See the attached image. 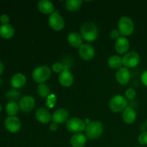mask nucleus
Listing matches in <instances>:
<instances>
[{
	"instance_id": "obj_2",
	"label": "nucleus",
	"mask_w": 147,
	"mask_h": 147,
	"mask_svg": "<svg viewBox=\"0 0 147 147\" xmlns=\"http://www.w3.org/2000/svg\"><path fill=\"white\" fill-rule=\"evenodd\" d=\"M51 74V68L49 66L40 65L34 69L32 76L36 83L42 84L50 78Z\"/></svg>"
},
{
	"instance_id": "obj_35",
	"label": "nucleus",
	"mask_w": 147,
	"mask_h": 147,
	"mask_svg": "<svg viewBox=\"0 0 147 147\" xmlns=\"http://www.w3.org/2000/svg\"><path fill=\"white\" fill-rule=\"evenodd\" d=\"M50 129L52 131H56L58 129V126H57V123H52L50 126Z\"/></svg>"
},
{
	"instance_id": "obj_17",
	"label": "nucleus",
	"mask_w": 147,
	"mask_h": 147,
	"mask_svg": "<svg viewBox=\"0 0 147 147\" xmlns=\"http://www.w3.org/2000/svg\"><path fill=\"white\" fill-rule=\"evenodd\" d=\"M26 81H27V78L25 76L21 73H17L11 77L10 83L14 89H18L24 86V85L26 84Z\"/></svg>"
},
{
	"instance_id": "obj_25",
	"label": "nucleus",
	"mask_w": 147,
	"mask_h": 147,
	"mask_svg": "<svg viewBox=\"0 0 147 147\" xmlns=\"http://www.w3.org/2000/svg\"><path fill=\"white\" fill-rule=\"evenodd\" d=\"M82 3L81 0H67L65 1V8L69 11H78L81 7Z\"/></svg>"
},
{
	"instance_id": "obj_26",
	"label": "nucleus",
	"mask_w": 147,
	"mask_h": 147,
	"mask_svg": "<svg viewBox=\"0 0 147 147\" xmlns=\"http://www.w3.org/2000/svg\"><path fill=\"white\" fill-rule=\"evenodd\" d=\"M37 92L39 96L42 98H47V96L50 95V89L47 84L42 83V84H39V86H37Z\"/></svg>"
},
{
	"instance_id": "obj_32",
	"label": "nucleus",
	"mask_w": 147,
	"mask_h": 147,
	"mask_svg": "<svg viewBox=\"0 0 147 147\" xmlns=\"http://www.w3.org/2000/svg\"><path fill=\"white\" fill-rule=\"evenodd\" d=\"M120 35H121V33H120V32H119V30H116V29H114V30H112L110 33L111 38H112L113 40H117L120 37Z\"/></svg>"
},
{
	"instance_id": "obj_19",
	"label": "nucleus",
	"mask_w": 147,
	"mask_h": 147,
	"mask_svg": "<svg viewBox=\"0 0 147 147\" xmlns=\"http://www.w3.org/2000/svg\"><path fill=\"white\" fill-rule=\"evenodd\" d=\"M122 119L125 123L128 124L133 123L136 119V113L134 109L131 107H126L123 111L122 113Z\"/></svg>"
},
{
	"instance_id": "obj_29",
	"label": "nucleus",
	"mask_w": 147,
	"mask_h": 147,
	"mask_svg": "<svg viewBox=\"0 0 147 147\" xmlns=\"http://www.w3.org/2000/svg\"><path fill=\"white\" fill-rule=\"evenodd\" d=\"M67 68H68L67 66L62 64L61 63H55L53 65V67H52L53 71L56 73H61L63 70Z\"/></svg>"
},
{
	"instance_id": "obj_39",
	"label": "nucleus",
	"mask_w": 147,
	"mask_h": 147,
	"mask_svg": "<svg viewBox=\"0 0 147 147\" xmlns=\"http://www.w3.org/2000/svg\"><path fill=\"white\" fill-rule=\"evenodd\" d=\"M146 128H147V119H146Z\"/></svg>"
},
{
	"instance_id": "obj_21",
	"label": "nucleus",
	"mask_w": 147,
	"mask_h": 147,
	"mask_svg": "<svg viewBox=\"0 0 147 147\" xmlns=\"http://www.w3.org/2000/svg\"><path fill=\"white\" fill-rule=\"evenodd\" d=\"M68 43L73 47H80L83 45V37L79 33L73 32L67 36Z\"/></svg>"
},
{
	"instance_id": "obj_20",
	"label": "nucleus",
	"mask_w": 147,
	"mask_h": 147,
	"mask_svg": "<svg viewBox=\"0 0 147 147\" xmlns=\"http://www.w3.org/2000/svg\"><path fill=\"white\" fill-rule=\"evenodd\" d=\"M86 142V136L81 133L74 134L70 139V144L73 147H84Z\"/></svg>"
},
{
	"instance_id": "obj_14",
	"label": "nucleus",
	"mask_w": 147,
	"mask_h": 147,
	"mask_svg": "<svg viewBox=\"0 0 147 147\" xmlns=\"http://www.w3.org/2000/svg\"><path fill=\"white\" fill-rule=\"evenodd\" d=\"M58 80L60 85L63 87H70L74 82V76L68 68H67L60 73Z\"/></svg>"
},
{
	"instance_id": "obj_13",
	"label": "nucleus",
	"mask_w": 147,
	"mask_h": 147,
	"mask_svg": "<svg viewBox=\"0 0 147 147\" xmlns=\"http://www.w3.org/2000/svg\"><path fill=\"white\" fill-rule=\"evenodd\" d=\"M131 78V75L127 67H120L119 69H118L116 73V80L118 83L121 85L127 84L130 81Z\"/></svg>"
},
{
	"instance_id": "obj_18",
	"label": "nucleus",
	"mask_w": 147,
	"mask_h": 147,
	"mask_svg": "<svg viewBox=\"0 0 147 147\" xmlns=\"http://www.w3.org/2000/svg\"><path fill=\"white\" fill-rule=\"evenodd\" d=\"M37 8L41 13L45 14H51L55 11V6L53 2L47 0H42L37 4Z\"/></svg>"
},
{
	"instance_id": "obj_27",
	"label": "nucleus",
	"mask_w": 147,
	"mask_h": 147,
	"mask_svg": "<svg viewBox=\"0 0 147 147\" xmlns=\"http://www.w3.org/2000/svg\"><path fill=\"white\" fill-rule=\"evenodd\" d=\"M20 93L17 89H11L6 93V98L9 101H15L20 98Z\"/></svg>"
},
{
	"instance_id": "obj_1",
	"label": "nucleus",
	"mask_w": 147,
	"mask_h": 147,
	"mask_svg": "<svg viewBox=\"0 0 147 147\" xmlns=\"http://www.w3.org/2000/svg\"><path fill=\"white\" fill-rule=\"evenodd\" d=\"M80 34L85 40L88 42H93L97 39L98 31L94 23L91 22H86L82 25Z\"/></svg>"
},
{
	"instance_id": "obj_40",
	"label": "nucleus",
	"mask_w": 147,
	"mask_h": 147,
	"mask_svg": "<svg viewBox=\"0 0 147 147\" xmlns=\"http://www.w3.org/2000/svg\"><path fill=\"white\" fill-rule=\"evenodd\" d=\"M135 147H140V146H135Z\"/></svg>"
},
{
	"instance_id": "obj_23",
	"label": "nucleus",
	"mask_w": 147,
	"mask_h": 147,
	"mask_svg": "<svg viewBox=\"0 0 147 147\" xmlns=\"http://www.w3.org/2000/svg\"><path fill=\"white\" fill-rule=\"evenodd\" d=\"M108 64H109V67L111 68L119 69L120 67H121V65H123V61L120 56L114 55L109 57V60H108Z\"/></svg>"
},
{
	"instance_id": "obj_7",
	"label": "nucleus",
	"mask_w": 147,
	"mask_h": 147,
	"mask_svg": "<svg viewBox=\"0 0 147 147\" xmlns=\"http://www.w3.org/2000/svg\"><path fill=\"white\" fill-rule=\"evenodd\" d=\"M50 27L55 31H60L65 27V20L58 12H53L48 18Z\"/></svg>"
},
{
	"instance_id": "obj_33",
	"label": "nucleus",
	"mask_w": 147,
	"mask_h": 147,
	"mask_svg": "<svg viewBox=\"0 0 147 147\" xmlns=\"http://www.w3.org/2000/svg\"><path fill=\"white\" fill-rule=\"evenodd\" d=\"M9 17L7 14H2V15L0 17V22L2 24H9Z\"/></svg>"
},
{
	"instance_id": "obj_8",
	"label": "nucleus",
	"mask_w": 147,
	"mask_h": 147,
	"mask_svg": "<svg viewBox=\"0 0 147 147\" xmlns=\"http://www.w3.org/2000/svg\"><path fill=\"white\" fill-rule=\"evenodd\" d=\"M122 61H123V65L125 67L132 68V67H134L138 65L139 61H140V57L136 52H128L123 57Z\"/></svg>"
},
{
	"instance_id": "obj_31",
	"label": "nucleus",
	"mask_w": 147,
	"mask_h": 147,
	"mask_svg": "<svg viewBox=\"0 0 147 147\" xmlns=\"http://www.w3.org/2000/svg\"><path fill=\"white\" fill-rule=\"evenodd\" d=\"M138 142L141 145L146 146L147 145V131H143L138 137Z\"/></svg>"
},
{
	"instance_id": "obj_4",
	"label": "nucleus",
	"mask_w": 147,
	"mask_h": 147,
	"mask_svg": "<svg viewBox=\"0 0 147 147\" xmlns=\"http://www.w3.org/2000/svg\"><path fill=\"white\" fill-rule=\"evenodd\" d=\"M118 27L121 34L123 36H129L134 31V24L130 17H122L119 20Z\"/></svg>"
},
{
	"instance_id": "obj_6",
	"label": "nucleus",
	"mask_w": 147,
	"mask_h": 147,
	"mask_svg": "<svg viewBox=\"0 0 147 147\" xmlns=\"http://www.w3.org/2000/svg\"><path fill=\"white\" fill-rule=\"evenodd\" d=\"M87 125L85 121L79 118H71L66 122V129L73 134H78L86 130Z\"/></svg>"
},
{
	"instance_id": "obj_12",
	"label": "nucleus",
	"mask_w": 147,
	"mask_h": 147,
	"mask_svg": "<svg viewBox=\"0 0 147 147\" xmlns=\"http://www.w3.org/2000/svg\"><path fill=\"white\" fill-rule=\"evenodd\" d=\"M69 119V113L66 109H58L52 114V121L53 123L57 124H62V123L67 122Z\"/></svg>"
},
{
	"instance_id": "obj_3",
	"label": "nucleus",
	"mask_w": 147,
	"mask_h": 147,
	"mask_svg": "<svg viewBox=\"0 0 147 147\" xmlns=\"http://www.w3.org/2000/svg\"><path fill=\"white\" fill-rule=\"evenodd\" d=\"M103 131V126L101 122L98 121H93L90 124L87 125L86 128V134L88 139L94 140L101 136Z\"/></svg>"
},
{
	"instance_id": "obj_5",
	"label": "nucleus",
	"mask_w": 147,
	"mask_h": 147,
	"mask_svg": "<svg viewBox=\"0 0 147 147\" xmlns=\"http://www.w3.org/2000/svg\"><path fill=\"white\" fill-rule=\"evenodd\" d=\"M128 102L125 97L121 95H116L111 98L109 101L110 109L114 113L122 111L127 107Z\"/></svg>"
},
{
	"instance_id": "obj_11",
	"label": "nucleus",
	"mask_w": 147,
	"mask_h": 147,
	"mask_svg": "<svg viewBox=\"0 0 147 147\" xmlns=\"http://www.w3.org/2000/svg\"><path fill=\"white\" fill-rule=\"evenodd\" d=\"M20 109L23 112H30L34 109L35 106V100L31 96H25L20 99L19 102Z\"/></svg>"
},
{
	"instance_id": "obj_36",
	"label": "nucleus",
	"mask_w": 147,
	"mask_h": 147,
	"mask_svg": "<svg viewBox=\"0 0 147 147\" xmlns=\"http://www.w3.org/2000/svg\"><path fill=\"white\" fill-rule=\"evenodd\" d=\"M4 65H3L2 62L0 61V76H1V75L3 73V72H4Z\"/></svg>"
},
{
	"instance_id": "obj_16",
	"label": "nucleus",
	"mask_w": 147,
	"mask_h": 147,
	"mask_svg": "<svg viewBox=\"0 0 147 147\" xmlns=\"http://www.w3.org/2000/svg\"><path fill=\"white\" fill-rule=\"evenodd\" d=\"M35 117L36 119L42 123H48L52 120L50 112L44 108H40L36 111Z\"/></svg>"
},
{
	"instance_id": "obj_37",
	"label": "nucleus",
	"mask_w": 147,
	"mask_h": 147,
	"mask_svg": "<svg viewBox=\"0 0 147 147\" xmlns=\"http://www.w3.org/2000/svg\"><path fill=\"white\" fill-rule=\"evenodd\" d=\"M90 122L91 121H89V119H86V121H85V123H86V124L88 125V124H90Z\"/></svg>"
},
{
	"instance_id": "obj_9",
	"label": "nucleus",
	"mask_w": 147,
	"mask_h": 147,
	"mask_svg": "<svg viewBox=\"0 0 147 147\" xmlns=\"http://www.w3.org/2000/svg\"><path fill=\"white\" fill-rule=\"evenodd\" d=\"M4 126L8 131L17 133L22 128V123L17 116H8L4 121Z\"/></svg>"
},
{
	"instance_id": "obj_38",
	"label": "nucleus",
	"mask_w": 147,
	"mask_h": 147,
	"mask_svg": "<svg viewBox=\"0 0 147 147\" xmlns=\"http://www.w3.org/2000/svg\"><path fill=\"white\" fill-rule=\"evenodd\" d=\"M1 110H2V107H1V105L0 104V113H1Z\"/></svg>"
},
{
	"instance_id": "obj_15",
	"label": "nucleus",
	"mask_w": 147,
	"mask_h": 147,
	"mask_svg": "<svg viewBox=\"0 0 147 147\" xmlns=\"http://www.w3.org/2000/svg\"><path fill=\"white\" fill-rule=\"evenodd\" d=\"M130 43L129 40L125 37H120L115 43V50L119 54H126L128 53Z\"/></svg>"
},
{
	"instance_id": "obj_28",
	"label": "nucleus",
	"mask_w": 147,
	"mask_h": 147,
	"mask_svg": "<svg viewBox=\"0 0 147 147\" xmlns=\"http://www.w3.org/2000/svg\"><path fill=\"white\" fill-rule=\"evenodd\" d=\"M56 101H57V97L55 94H50L46 98L45 101V106L46 107L49 108V109H52L55 105Z\"/></svg>"
},
{
	"instance_id": "obj_24",
	"label": "nucleus",
	"mask_w": 147,
	"mask_h": 147,
	"mask_svg": "<svg viewBox=\"0 0 147 147\" xmlns=\"http://www.w3.org/2000/svg\"><path fill=\"white\" fill-rule=\"evenodd\" d=\"M5 109L9 116H15L20 110V106L15 101H9L6 105Z\"/></svg>"
},
{
	"instance_id": "obj_34",
	"label": "nucleus",
	"mask_w": 147,
	"mask_h": 147,
	"mask_svg": "<svg viewBox=\"0 0 147 147\" xmlns=\"http://www.w3.org/2000/svg\"><path fill=\"white\" fill-rule=\"evenodd\" d=\"M141 80H142V83H143L144 86H147V70L144 72L142 75V77H141Z\"/></svg>"
},
{
	"instance_id": "obj_30",
	"label": "nucleus",
	"mask_w": 147,
	"mask_h": 147,
	"mask_svg": "<svg viewBox=\"0 0 147 147\" xmlns=\"http://www.w3.org/2000/svg\"><path fill=\"white\" fill-rule=\"evenodd\" d=\"M125 96H126V98L129 100H134L136 96V92L134 88H129L125 92Z\"/></svg>"
},
{
	"instance_id": "obj_10",
	"label": "nucleus",
	"mask_w": 147,
	"mask_h": 147,
	"mask_svg": "<svg viewBox=\"0 0 147 147\" xmlns=\"http://www.w3.org/2000/svg\"><path fill=\"white\" fill-rule=\"evenodd\" d=\"M79 55L83 60H90L94 57L96 55V50L94 47L89 43L83 44L78 49Z\"/></svg>"
},
{
	"instance_id": "obj_22",
	"label": "nucleus",
	"mask_w": 147,
	"mask_h": 147,
	"mask_svg": "<svg viewBox=\"0 0 147 147\" xmlns=\"http://www.w3.org/2000/svg\"><path fill=\"white\" fill-rule=\"evenodd\" d=\"M14 29L10 24H2L0 27V35L4 39H10L14 36Z\"/></svg>"
}]
</instances>
